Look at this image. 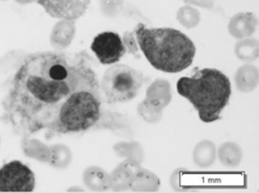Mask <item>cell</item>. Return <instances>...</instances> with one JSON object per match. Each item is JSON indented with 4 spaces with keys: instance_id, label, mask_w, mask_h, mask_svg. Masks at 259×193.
<instances>
[{
    "instance_id": "cell-12",
    "label": "cell",
    "mask_w": 259,
    "mask_h": 193,
    "mask_svg": "<svg viewBox=\"0 0 259 193\" xmlns=\"http://www.w3.org/2000/svg\"><path fill=\"white\" fill-rule=\"evenodd\" d=\"M217 157V148L212 141L201 140L193 151V161L197 166L206 168L214 163Z\"/></svg>"
},
{
    "instance_id": "cell-1",
    "label": "cell",
    "mask_w": 259,
    "mask_h": 193,
    "mask_svg": "<svg viewBox=\"0 0 259 193\" xmlns=\"http://www.w3.org/2000/svg\"><path fill=\"white\" fill-rule=\"evenodd\" d=\"M0 71V120L23 139L42 131L49 137L79 133L101 120V83L83 54L11 53Z\"/></svg>"
},
{
    "instance_id": "cell-7",
    "label": "cell",
    "mask_w": 259,
    "mask_h": 193,
    "mask_svg": "<svg viewBox=\"0 0 259 193\" xmlns=\"http://www.w3.org/2000/svg\"><path fill=\"white\" fill-rule=\"evenodd\" d=\"M91 0H39V4L49 16L58 20L76 21L87 12Z\"/></svg>"
},
{
    "instance_id": "cell-10",
    "label": "cell",
    "mask_w": 259,
    "mask_h": 193,
    "mask_svg": "<svg viewBox=\"0 0 259 193\" xmlns=\"http://www.w3.org/2000/svg\"><path fill=\"white\" fill-rule=\"evenodd\" d=\"M234 81L237 88L242 92H250L258 85V68L252 64L241 66L234 75Z\"/></svg>"
},
{
    "instance_id": "cell-18",
    "label": "cell",
    "mask_w": 259,
    "mask_h": 193,
    "mask_svg": "<svg viewBox=\"0 0 259 193\" xmlns=\"http://www.w3.org/2000/svg\"><path fill=\"white\" fill-rule=\"evenodd\" d=\"M101 13L107 17H116L124 8V0H99Z\"/></svg>"
},
{
    "instance_id": "cell-4",
    "label": "cell",
    "mask_w": 259,
    "mask_h": 193,
    "mask_svg": "<svg viewBox=\"0 0 259 193\" xmlns=\"http://www.w3.org/2000/svg\"><path fill=\"white\" fill-rule=\"evenodd\" d=\"M146 79L138 70L125 64L111 65L103 75L101 92L108 104L125 103L139 94Z\"/></svg>"
},
{
    "instance_id": "cell-6",
    "label": "cell",
    "mask_w": 259,
    "mask_h": 193,
    "mask_svg": "<svg viewBox=\"0 0 259 193\" xmlns=\"http://www.w3.org/2000/svg\"><path fill=\"white\" fill-rule=\"evenodd\" d=\"M99 62L104 65L117 64L127 51L122 38L114 31H104L93 39L91 46Z\"/></svg>"
},
{
    "instance_id": "cell-8",
    "label": "cell",
    "mask_w": 259,
    "mask_h": 193,
    "mask_svg": "<svg viewBox=\"0 0 259 193\" xmlns=\"http://www.w3.org/2000/svg\"><path fill=\"white\" fill-rule=\"evenodd\" d=\"M171 84L166 79H155L146 91L145 102L157 110H164L172 101Z\"/></svg>"
},
{
    "instance_id": "cell-3",
    "label": "cell",
    "mask_w": 259,
    "mask_h": 193,
    "mask_svg": "<svg viewBox=\"0 0 259 193\" xmlns=\"http://www.w3.org/2000/svg\"><path fill=\"white\" fill-rule=\"evenodd\" d=\"M177 90L179 95L190 101L200 120L206 124L220 119L232 93L230 79L215 68L198 70L190 77L181 78L177 83Z\"/></svg>"
},
{
    "instance_id": "cell-5",
    "label": "cell",
    "mask_w": 259,
    "mask_h": 193,
    "mask_svg": "<svg viewBox=\"0 0 259 193\" xmlns=\"http://www.w3.org/2000/svg\"><path fill=\"white\" fill-rule=\"evenodd\" d=\"M35 174L20 161L0 168V192H30L35 188Z\"/></svg>"
},
{
    "instance_id": "cell-17",
    "label": "cell",
    "mask_w": 259,
    "mask_h": 193,
    "mask_svg": "<svg viewBox=\"0 0 259 193\" xmlns=\"http://www.w3.org/2000/svg\"><path fill=\"white\" fill-rule=\"evenodd\" d=\"M177 20L182 27L193 29L201 22V13L197 8L190 5L181 7L177 12Z\"/></svg>"
},
{
    "instance_id": "cell-23",
    "label": "cell",
    "mask_w": 259,
    "mask_h": 193,
    "mask_svg": "<svg viewBox=\"0 0 259 193\" xmlns=\"http://www.w3.org/2000/svg\"><path fill=\"white\" fill-rule=\"evenodd\" d=\"M0 1H8V0H0Z\"/></svg>"
},
{
    "instance_id": "cell-16",
    "label": "cell",
    "mask_w": 259,
    "mask_h": 193,
    "mask_svg": "<svg viewBox=\"0 0 259 193\" xmlns=\"http://www.w3.org/2000/svg\"><path fill=\"white\" fill-rule=\"evenodd\" d=\"M84 180L86 184L92 189L105 191L111 187L110 176L97 167H93L86 171Z\"/></svg>"
},
{
    "instance_id": "cell-22",
    "label": "cell",
    "mask_w": 259,
    "mask_h": 193,
    "mask_svg": "<svg viewBox=\"0 0 259 193\" xmlns=\"http://www.w3.org/2000/svg\"><path fill=\"white\" fill-rule=\"evenodd\" d=\"M39 0H15L20 5H29V4H37Z\"/></svg>"
},
{
    "instance_id": "cell-20",
    "label": "cell",
    "mask_w": 259,
    "mask_h": 193,
    "mask_svg": "<svg viewBox=\"0 0 259 193\" xmlns=\"http://www.w3.org/2000/svg\"><path fill=\"white\" fill-rule=\"evenodd\" d=\"M122 41L125 46L126 51H128V53H131L134 56L139 57V46H138V41L136 39L135 32L124 33V36L122 38Z\"/></svg>"
},
{
    "instance_id": "cell-9",
    "label": "cell",
    "mask_w": 259,
    "mask_h": 193,
    "mask_svg": "<svg viewBox=\"0 0 259 193\" xmlns=\"http://www.w3.org/2000/svg\"><path fill=\"white\" fill-rule=\"evenodd\" d=\"M257 26L256 16L250 12H239L233 16L228 23V31L237 39L251 37Z\"/></svg>"
},
{
    "instance_id": "cell-11",
    "label": "cell",
    "mask_w": 259,
    "mask_h": 193,
    "mask_svg": "<svg viewBox=\"0 0 259 193\" xmlns=\"http://www.w3.org/2000/svg\"><path fill=\"white\" fill-rule=\"evenodd\" d=\"M76 34L75 21L67 20H60L53 28L51 39L55 47L59 50L66 49Z\"/></svg>"
},
{
    "instance_id": "cell-13",
    "label": "cell",
    "mask_w": 259,
    "mask_h": 193,
    "mask_svg": "<svg viewBox=\"0 0 259 193\" xmlns=\"http://www.w3.org/2000/svg\"><path fill=\"white\" fill-rule=\"evenodd\" d=\"M131 185L134 191H157L161 187V180L150 171L138 169L134 174Z\"/></svg>"
},
{
    "instance_id": "cell-2",
    "label": "cell",
    "mask_w": 259,
    "mask_h": 193,
    "mask_svg": "<svg viewBox=\"0 0 259 193\" xmlns=\"http://www.w3.org/2000/svg\"><path fill=\"white\" fill-rule=\"evenodd\" d=\"M134 32L140 50L155 69L179 73L194 62L195 45L182 31L171 27L149 28L139 23Z\"/></svg>"
},
{
    "instance_id": "cell-19",
    "label": "cell",
    "mask_w": 259,
    "mask_h": 193,
    "mask_svg": "<svg viewBox=\"0 0 259 193\" xmlns=\"http://www.w3.org/2000/svg\"><path fill=\"white\" fill-rule=\"evenodd\" d=\"M138 110H139L140 115L143 117L144 120L150 124H157L162 119L163 111L155 109L145 101L141 103Z\"/></svg>"
},
{
    "instance_id": "cell-15",
    "label": "cell",
    "mask_w": 259,
    "mask_h": 193,
    "mask_svg": "<svg viewBox=\"0 0 259 193\" xmlns=\"http://www.w3.org/2000/svg\"><path fill=\"white\" fill-rule=\"evenodd\" d=\"M242 150L239 145L230 141L223 143L218 151L220 162L230 168L238 166L242 161Z\"/></svg>"
},
{
    "instance_id": "cell-21",
    "label": "cell",
    "mask_w": 259,
    "mask_h": 193,
    "mask_svg": "<svg viewBox=\"0 0 259 193\" xmlns=\"http://www.w3.org/2000/svg\"><path fill=\"white\" fill-rule=\"evenodd\" d=\"M215 0H183L184 4L193 7H199V8L211 10L214 6Z\"/></svg>"
},
{
    "instance_id": "cell-14",
    "label": "cell",
    "mask_w": 259,
    "mask_h": 193,
    "mask_svg": "<svg viewBox=\"0 0 259 193\" xmlns=\"http://www.w3.org/2000/svg\"><path fill=\"white\" fill-rule=\"evenodd\" d=\"M234 53L238 60L251 63L258 59V40L253 37L238 39L234 46Z\"/></svg>"
}]
</instances>
